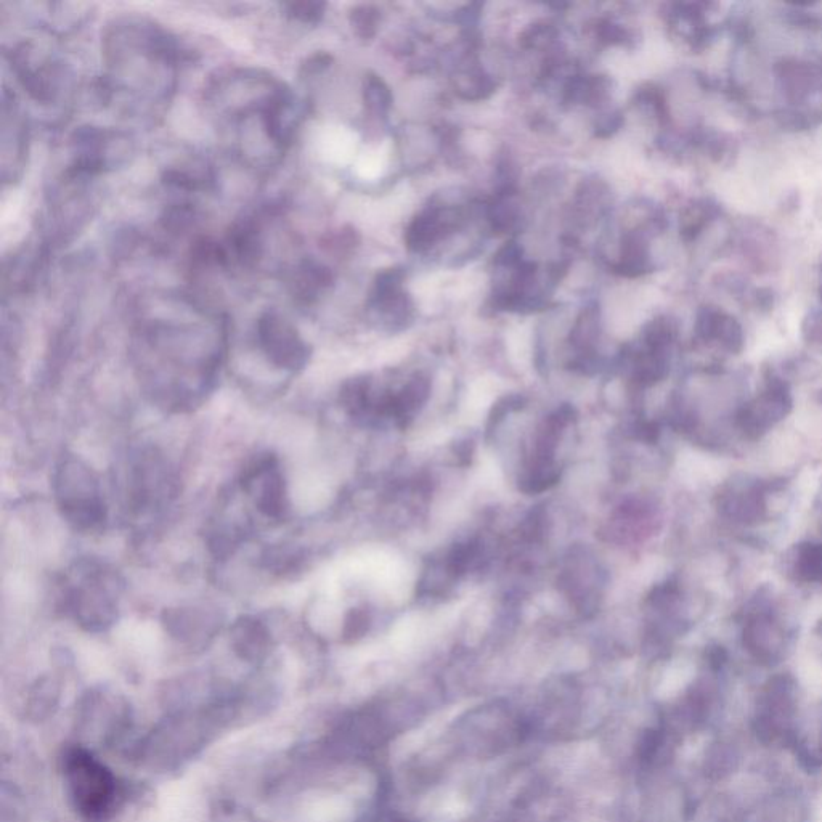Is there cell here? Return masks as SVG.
<instances>
[{
  "instance_id": "obj_4",
  "label": "cell",
  "mask_w": 822,
  "mask_h": 822,
  "mask_svg": "<svg viewBox=\"0 0 822 822\" xmlns=\"http://www.w3.org/2000/svg\"><path fill=\"white\" fill-rule=\"evenodd\" d=\"M52 489L63 519L74 530L89 534L105 525L108 508L100 481L79 456H62L53 473Z\"/></svg>"
},
{
  "instance_id": "obj_33",
  "label": "cell",
  "mask_w": 822,
  "mask_h": 822,
  "mask_svg": "<svg viewBox=\"0 0 822 822\" xmlns=\"http://www.w3.org/2000/svg\"><path fill=\"white\" fill-rule=\"evenodd\" d=\"M525 407V399L522 395H508L503 399L498 400L492 407L489 415V426L487 428H497L501 421L505 420L506 416L513 411L522 410Z\"/></svg>"
},
{
  "instance_id": "obj_30",
  "label": "cell",
  "mask_w": 822,
  "mask_h": 822,
  "mask_svg": "<svg viewBox=\"0 0 822 822\" xmlns=\"http://www.w3.org/2000/svg\"><path fill=\"white\" fill-rule=\"evenodd\" d=\"M350 25L360 39H371L378 29L379 12L370 5L355 7L349 15Z\"/></svg>"
},
{
  "instance_id": "obj_2",
  "label": "cell",
  "mask_w": 822,
  "mask_h": 822,
  "mask_svg": "<svg viewBox=\"0 0 822 822\" xmlns=\"http://www.w3.org/2000/svg\"><path fill=\"white\" fill-rule=\"evenodd\" d=\"M106 62L110 76H103L110 90L129 79V86L137 90L150 87L159 105L169 102L175 87V71L184 58L175 37L166 29L145 18H119L106 28Z\"/></svg>"
},
{
  "instance_id": "obj_17",
  "label": "cell",
  "mask_w": 822,
  "mask_h": 822,
  "mask_svg": "<svg viewBox=\"0 0 822 822\" xmlns=\"http://www.w3.org/2000/svg\"><path fill=\"white\" fill-rule=\"evenodd\" d=\"M455 212L440 211V209H429L413 220L407 232V245L411 251H424L429 246L434 245L445 233L455 228Z\"/></svg>"
},
{
  "instance_id": "obj_36",
  "label": "cell",
  "mask_w": 822,
  "mask_h": 822,
  "mask_svg": "<svg viewBox=\"0 0 822 822\" xmlns=\"http://www.w3.org/2000/svg\"><path fill=\"white\" fill-rule=\"evenodd\" d=\"M556 37V29L550 25H535L530 26L522 36V44L525 47H540V45H548L554 41Z\"/></svg>"
},
{
  "instance_id": "obj_28",
  "label": "cell",
  "mask_w": 822,
  "mask_h": 822,
  "mask_svg": "<svg viewBox=\"0 0 822 822\" xmlns=\"http://www.w3.org/2000/svg\"><path fill=\"white\" fill-rule=\"evenodd\" d=\"M596 336H598V314L596 310L586 309L578 318L577 325L570 334V342L577 349L582 350L583 355H588V350L593 346Z\"/></svg>"
},
{
  "instance_id": "obj_37",
  "label": "cell",
  "mask_w": 822,
  "mask_h": 822,
  "mask_svg": "<svg viewBox=\"0 0 822 822\" xmlns=\"http://www.w3.org/2000/svg\"><path fill=\"white\" fill-rule=\"evenodd\" d=\"M331 63H333V57L328 53H315L312 57L307 58L306 62L302 63L301 68H299V76H301V79L314 78L318 74L325 73L330 68Z\"/></svg>"
},
{
  "instance_id": "obj_29",
  "label": "cell",
  "mask_w": 822,
  "mask_h": 822,
  "mask_svg": "<svg viewBox=\"0 0 822 822\" xmlns=\"http://www.w3.org/2000/svg\"><path fill=\"white\" fill-rule=\"evenodd\" d=\"M196 219H198V211L193 204L177 203L166 209L161 224L167 232L184 233L185 230L195 225Z\"/></svg>"
},
{
  "instance_id": "obj_35",
  "label": "cell",
  "mask_w": 822,
  "mask_h": 822,
  "mask_svg": "<svg viewBox=\"0 0 822 822\" xmlns=\"http://www.w3.org/2000/svg\"><path fill=\"white\" fill-rule=\"evenodd\" d=\"M370 627V614L365 609H350L344 625L346 638H360Z\"/></svg>"
},
{
  "instance_id": "obj_39",
  "label": "cell",
  "mask_w": 822,
  "mask_h": 822,
  "mask_svg": "<svg viewBox=\"0 0 822 822\" xmlns=\"http://www.w3.org/2000/svg\"><path fill=\"white\" fill-rule=\"evenodd\" d=\"M620 126H622V116H620V113L607 114L606 118L601 119L598 126H596V134H598L599 137H609V135L614 134Z\"/></svg>"
},
{
  "instance_id": "obj_20",
  "label": "cell",
  "mask_w": 822,
  "mask_h": 822,
  "mask_svg": "<svg viewBox=\"0 0 822 822\" xmlns=\"http://www.w3.org/2000/svg\"><path fill=\"white\" fill-rule=\"evenodd\" d=\"M561 469L554 463V458H532L527 473L522 477L521 490L525 493H540L558 484Z\"/></svg>"
},
{
  "instance_id": "obj_5",
  "label": "cell",
  "mask_w": 822,
  "mask_h": 822,
  "mask_svg": "<svg viewBox=\"0 0 822 822\" xmlns=\"http://www.w3.org/2000/svg\"><path fill=\"white\" fill-rule=\"evenodd\" d=\"M63 771L71 802L82 818L92 822L110 818L123 798L110 768L87 750L71 749L63 758Z\"/></svg>"
},
{
  "instance_id": "obj_6",
  "label": "cell",
  "mask_w": 822,
  "mask_h": 822,
  "mask_svg": "<svg viewBox=\"0 0 822 822\" xmlns=\"http://www.w3.org/2000/svg\"><path fill=\"white\" fill-rule=\"evenodd\" d=\"M71 163L65 175L89 180L123 166L134 153V143L124 132L106 127H78L70 137Z\"/></svg>"
},
{
  "instance_id": "obj_11",
  "label": "cell",
  "mask_w": 822,
  "mask_h": 822,
  "mask_svg": "<svg viewBox=\"0 0 822 822\" xmlns=\"http://www.w3.org/2000/svg\"><path fill=\"white\" fill-rule=\"evenodd\" d=\"M28 151V123L20 103L9 89L2 97V179L5 184L20 179Z\"/></svg>"
},
{
  "instance_id": "obj_40",
  "label": "cell",
  "mask_w": 822,
  "mask_h": 822,
  "mask_svg": "<svg viewBox=\"0 0 822 822\" xmlns=\"http://www.w3.org/2000/svg\"><path fill=\"white\" fill-rule=\"evenodd\" d=\"M598 33L603 37V41L611 42V44L625 41V36H627L619 25H614L611 21H604L603 25L599 26Z\"/></svg>"
},
{
  "instance_id": "obj_24",
  "label": "cell",
  "mask_w": 822,
  "mask_h": 822,
  "mask_svg": "<svg viewBox=\"0 0 822 822\" xmlns=\"http://www.w3.org/2000/svg\"><path fill=\"white\" fill-rule=\"evenodd\" d=\"M481 548L476 542L458 543L453 546L450 553L447 554V561H445V569H447L450 577H460L466 574L474 562L479 558Z\"/></svg>"
},
{
  "instance_id": "obj_13",
  "label": "cell",
  "mask_w": 822,
  "mask_h": 822,
  "mask_svg": "<svg viewBox=\"0 0 822 822\" xmlns=\"http://www.w3.org/2000/svg\"><path fill=\"white\" fill-rule=\"evenodd\" d=\"M222 245L227 254L228 267L238 265L241 269H256L265 254L262 219L245 216L235 220Z\"/></svg>"
},
{
  "instance_id": "obj_9",
  "label": "cell",
  "mask_w": 822,
  "mask_h": 822,
  "mask_svg": "<svg viewBox=\"0 0 822 822\" xmlns=\"http://www.w3.org/2000/svg\"><path fill=\"white\" fill-rule=\"evenodd\" d=\"M257 347L278 370L299 373L309 363L312 349L298 328L278 310H264L256 322Z\"/></svg>"
},
{
  "instance_id": "obj_23",
  "label": "cell",
  "mask_w": 822,
  "mask_h": 822,
  "mask_svg": "<svg viewBox=\"0 0 822 822\" xmlns=\"http://www.w3.org/2000/svg\"><path fill=\"white\" fill-rule=\"evenodd\" d=\"M363 100L371 113L383 116L391 108V90L384 84L383 79H379L375 74H368L363 84Z\"/></svg>"
},
{
  "instance_id": "obj_22",
  "label": "cell",
  "mask_w": 822,
  "mask_h": 822,
  "mask_svg": "<svg viewBox=\"0 0 822 822\" xmlns=\"http://www.w3.org/2000/svg\"><path fill=\"white\" fill-rule=\"evenodd\" d=\"M668 360L665 350L648 349L636 357L635 376L639 383L656 384L667 376Z\"/></svg>"
},
{
  "instance_id": "obj_21",
  "label": "cell",
  "mask_w": 822,
  "mask_h": 822,
  "mask_svg": "<svg viewBox=\"0 0 822 822\" xmlns=\"http://www.w3.org/2000/svg\"><path fill=\"white\" fill-rule=\"evenodd\" d=\"M720 216V206L709 200L696 201L684 209L681 217V233L684 240H696L712 220Z\"/></svg>"
},
{
  "instance_id": "obj_3",
  "label": "cell",
  "mask_w": 822,
  "mask_h": 822,
  "mask_svg": "<svg viewBox=\"0 0 822 822\" xmlns=\"http://www.w3.org/2000/svg\"><path fill=\"white\" fill-rule=\"evenodd\" d=\"M124 582L106 562L81 558L68 569L60 585V606L87 631H105L119 617Z\"/></svg>"
},
{
  "instance_id": "obj_7",
  "label": "cell",
  "mask_w": 822,
  "mask_h": 822,
  "mask_svg": "<svg viewBox=\"0 0 822 822\" xmlns=\"http://www.w3.org/2000/svg\"><path fill=\"white\" fill-rule=\"evenodd\" d=\"M7 58L18 84L37 105H55L73 81L70 66L42 52L33 41L13 45Z\"/></svg>"
},
{
  "instance_id": "obj_34",
  "label": "cell",
  "mask_w": 822,
  "mask_h": 822,
  "mask_svg": "<svg viewBox=\"0 0 822 822\" xmlns=\"http://www.w3.org/2000/svg\"><path fill=\"white\" fill-rule=\"evenodd\" d=\"M301 553L296 550H289V548H275L267 554V562H269V569L278 570V572H288V570L298 567L301 562Z\"/></svg>"
},
{
  "instance_id": "obj_41",
  "label": "cell",
  "mask_w": 822,
  "mask_h": 822,
  "mask_svg": "<svg viewBox=\"0 0 822 822\" xmlns=\"http://www.w3.org/2000/svg\"><path fill=\"white\" fill-rule=\"evenodd\" d=\"M455 453L461 464H468L473 458V442L471 440H464L455 445Z\"/></svg>"
},
{
  "instance_id": "obj_16",
  "label": "cell",
  "mask_w": 822,
  "mask_h": 822,
  "mask_svg": "<svg viewBox=\"0 0 822 822\" xmlns=\"http://www.w3.org/2000/svg\"><path fill=\"white\" fill-rule=\"evenodd\" d=\"M224 615L217 607L182 606L171 607L163 612L164 627L177 638H193L196 635L214 633L220 627Z\"/></svg>"
},
{
  "instance_id": "obj_38",
  "label": "cell",
  "mask_w": 822,
  "mask_h": 822,
  "mask_svg": "<svg viewBox=\"0 0 822 822\" xmlns=\"http://www.w3.org/2000/svg\"><path fill=\"white\" fill-rule=\"evenodd\" d=\"M521 261L522 248L514 241L506 243L495 256V264L500 265V267H519Z\"/></svg>"
},
{
  "instance_id": "obj_18",
  "label": "cell",
  "mask_w": 822,
  "mask_h": 822,
  "mask_svg": "<svg viewBox=\"0 0 822 822\" xmlns=\"http://www.w3.org/2000/svg\"><path fill=\"white\" fill-rule=\"evenodd\" d=\"M233 648L246 659L264 656L269 648L270 633L261 620L253 615H243L232 627Z\"/></svg>"
},
{
  "instance_id": "obj_10",
  "label": "cell",
  "mask_w": 822,
  "mask_h": 822,
  "mask_svg": "<svg viewBox=\"0 0 822 822\" xmlns=\"http://www.w3.org/2000/svg\"><path fill=\"white\" fill-rule=\"evenodd\" d=\"M240 485L262 516L277 522L288 517V485L278 456L273 453L256 456L243 469Z\"/></svg>"
},
{
  "instance_id": "obj_26",
  "label": "cell",
  "mask_w": 822,
  "mask_h": 822,
  "mask_svg": "<svg viewBox=\"0 0 822 822\" xmlns=\"http://www.w3.org/2000/svg\"><path fill=\"white\" fill-rule=\"evenodd\" d=\"M676 323L672 318L660 317L652 320L644 330V344L648 349L667 350L675 341Z\"/></svg>"
},
{
  "instance_id": "obj_15",
  "label": "cell",
  "mask_w": 822,
  "mask_h": 822,
  "mask_svg": "<svg viewBox=\"0 0 822 822\" xmlns=\"http://www.w3.org/2000/svg\"><path fill=\"white\" fill-rule=\"evenodd\" d=\"M696 334L700 341L718 342L731 354L744 349V330L733 315L717 307H702L696 318Z\"/></svg>"
},
{
  "instance_id": "obj_1",
  "label": "cell",
  "mask_w": 822,
  "mask_h": 822,
  "mask_svg": "<svg viewBox=\"0 0 822 822\" xmlns=\"http://www.w3.org/2000/svg\"><path fill=\"white\" fill-rule=\"evenodd\" d=\"M224 326L153 322L139 334L142 378L156 402L169 410H190L214 389L225 349Z\"/></svg>"
},
{
  "instance_id": "obj_32",
  "label": "cell",
  "mask_w": 822,
  "mask_h": 822,
  "mask_svg": "<svg viewBox=\"0 0 822 822\" xmlns=\"http://www.w3.org/2000/svg\"><path fill=\"white\" fill-rule=\"evenodd\" d=\"M802 338L806 346L822 354V309H814L803 318Z\"/></svg>"
},
{
  "instance_id": "obj_19",
  "label": "cell",
  "mask_w": 822,
  "mask_h": 822,
  "mask_svg": "<svg viewBox=\"0 0 822 822\" xmlns=\"http://www.w3.org/2000/svg\"><path fill=\"white\" fill-rule=\"evenodd\" d=\"M648 245L641 235L631 233L623 240L622 261L615 265V272L625 277H639L649 272Z\"/></svg>"
},
{
  "instance_id": "obj_25",
  "label": "cell",
  "mask_w": 822,
  "mask_h": 822,
  "mask_svg": "<svg viewBox=\"0 0 822 822\" xmlns=\"http://www.w3.org/2000/svg\"><path fill=\"white\" fill-rule=\"evenodd\" d=\"M797 572L806 582H822V545L806 543L798 548Z\"/></svg>"
},
{
  "instance_id": "obj_8",
  "label": "cell",
  "mask_w": 822,
  "mask_h": 822,
  "mask_svg": "<svg viewBox=\"0 0 822 822\" xmlns=\"http://www.w3.org/2000/svg\"><path fill=\"white\" fill-rule=\"evenodd\" d=\"M174 484L163 455L153 448L142 450L132 458L127 471V506L139 516L156 513L174 497Z\"/></svg>"
},
{
  "instance_id": "obj_14",
  "label": "cell",
  "mask_w": 822,
  "mask_h": 822,
  "mask_svg": "<svg viewBox=\"0 0 822 822\" xmlns=\"http://www.w3.org/2000/svg\"><path fill=\"white\" fill-rule=\"evenodd\" d=\"M334 275L330 267L312 257H306L286 272V288L293 301L301 307L314 306L326 291H330Z\"/></svg>"
},
{
  "instance_id": "obj_31",
  "label": "cell",
  "mask_w": 822,
  "mask_h": 822,
  "mask_svg": "<svg viewBox=\"0 0 822 822\" xmlns=\"http://www.w3.org/2000/svg\"><path fill=\"white\" fill-rule=\"evenodd\" d=\"M509 196L511 195H500V200L490 209L493 228H497L500 232L511 230L517 224V211L514 204L509 201Z\"/></svg>"
},
{
  "instance_id": "obj_12",
  "label": "cell",
  "mask_w": 822,
  "mask_h": 822,
  "mask_svg": "<svg viewBox=\"0 0 822 822\" xmlns=\"http://www.w3.org/2000/svg\"><path fill=\"white\" fill-rule=\"evenodd\" d=\"M776 79L782 95L792 105H803L822 92V55L782 60L776 65Z\"/></svg>"
},
{
  "instance_id": "obj_27",
  "label": "cell",
  "mask_w": 822,
  "mask_h": 822,
  "mask_svg": "<svg viewBox=\"0 0 822 822\" xmlns=\"http://www.w3.org/2000/svg\"><path fill=\"white\" fill-rule=\"evenodd\" d=\"M281 12L289 20L298 21L301 25H318L325 17L326 4L323 2H285L280 4Z\"/></svg>"
}]
</instances>
